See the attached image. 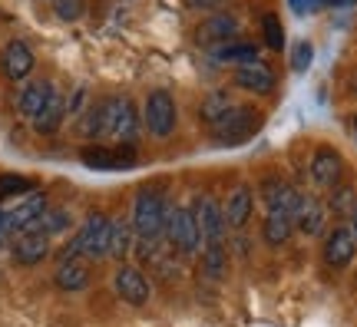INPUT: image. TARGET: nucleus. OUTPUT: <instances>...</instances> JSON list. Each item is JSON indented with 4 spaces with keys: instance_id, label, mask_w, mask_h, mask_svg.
<instances>
[{
    "instance_id": "f257e3e1",
    "label": "nucleus",
    "mask_w": 357,
    "mask_h": 327,
    "mask_svg": "<svg viewBox=\"0 0 357 327\" xmlns=\"http://www.w3.org/2000/svg\"><path fill=\"white\" fill-rule=\"evenodd\" d=\"M83 132L93 139H109L113 146H136L139 136V116L129 96H106L86 116H83Z\"/></svg>"
},
{
    "instance_id": "f03ea898",
    "label": "nucleus",
    "mask_w": 357,
    "mask_h": 327,
    "mask_svg": "<svg viewBox=\"0 0 357 327\" xmlns=\"http://www.w3.org/2000/svg\"><path fill=\"white\" fill-rule=\"evenodd\" d=\"M166 212H169V199L162 192L142 189L136 195V201H132V218H129L136 238H149V241L162 238V231H166Z\"/></svg>"
},
{
    "instance_id": "7ed1b4c3",
    "label": "nucleus",
    "mask_w": 357,
    "mask_h": 327,
    "mask_svg": "<svg viewBox=\"0 0 357 327\" xmlns=\"http://www.w3.org/2000/svg\"><path fill=\"white\" fill-rule=\"evenodd\" d=\"M109 231H113V218H106L102 212H93L83 222V228L73 235V241L63 248V258H86V261L106 258L109 254Z\"/></svg>"
},
{
    "instance_id": "20e7f679",
    "label": "nucleus",
    "mask_w": 357,
    "mask_h": 327,
    "mask_svg": "<svg viewBox=\"0 0 357 327\" xmlns=\"http://www.w3.org/2000/svg\"><path fill=\"white\" fill-rule=\"evenodd\" d=\"M162 238H166L169 248H172L176 254H182V258L199 254V248H202V235H199V225H195L192 208H185V205H172V201H169L166 231H162Z\"/></svg>"
},
{
    "instance_id": "39448f33",
    "label": "nucleus",
    "mask_w": 357,
    "mask_h": 327,
    "mask_svg": "<svg viewBox=\"0 0 357 327\" xmlns=\"http://www.w3.org/2000/svg\"><path fill=\"white\" fill-rule=\"evenodd\" d=\"M261 126V109L255 106H231L229 113L212 126V136L222 142V146H235V142H245L252 139Z\"/></svg>"
},
{
    "instance_id": "423d86ee",
    "label": "nucleus",
    "mask_w": 357,
    "mask_h": 327,
    "mask_svg": "<svg viewBox=\"0 0 357 327\" xmlns=\"http://www.w3.org/2000/svg\"><path fill=\"white\" fill-rule=\"evenodd\" d=\"M142 123H146V129H149L155 139L172 136V129H176V123H178V109H176V100H172L169 89H153V93L146 96Z\"/></svg>"
},
{
    "instance_id": "0eeeda50",
    "label": "nucleus",
    "mask_w": 357,
    "mask_h": 327,
    "mask_svg": "<svg viewBox=\"0 0 357 327\" xmlns=\"http://www.w3.org/2000/svg\"><path fill=\"white\" fill-rule=\"evenodd\" d=\"M192 215H195L202 245H225V231H229L225 228V215H222V205L212 195H199V199L192 201Z\"/></svg>"
},
{
    "instance_id": "6e6552de",
    "label": "nucleus",
    "mask_w": 357,
    "mask_h": 327,
    "mask_svg": "<svg viewBox=\"0 0 357 327\" xmlns=\"http://www.w3.org/2000/svg\"><path fill=\"white\" fill-rule=\"evenodd\" d=\"M113 288H116V294L126 304H132V307H142V304H149V298H153L149 277L142 275V268H136V264H119V268H116Z\"/></svg>"
},
{
    "instance_id": "1a4fd4ad",
    "label": "nucleus",
    "mask_w": 357,
    "mask_h": 327,
    "mask_svg": "<svg viewBox=\"0 0 357 327\" xmlns=\"http://www.w3.org/2000/svg\"><path fill=\"white\" fill-rule=\"evenodd\" d=\"M354 254H357L354 231L347 225H334L328 231V238H324V264L334 268V271H341V268H347V264L354 261Z\"/></svg>"
},
{
    "instance_id": "9d476101",
    "label": "nucleus",
    "mask_w": 357,
    "mask_h": 327,
    "mask_svg": "<svg viewBox=\"0 0 357 327\" xmlns=\"http://www.w3.org/2000/svg\"><path fill=\"white\" fill-rule=\"evenodd\" d=\"M79 159L89 169H102L106 172V169H129L136 162V152H132V146H86L79 152Z\"/></svg>"
},
{
    "instance_id": "9b49d317",
    "label": "nucleus",
    "mask_w": 357,
    "mask_h": 327,
    "mask_svg": "<svg viewBox=\"0 0 357 327\" xmlns=\"http://www.w3.org/2000/svg\"><path fill=\"white\" fill-rule=\"evenodd\" d=\"M43 208H47V195H43V192L20 195V201H17L10 212L3 215V228H7V231H13V235H20V231H26V228H30L40 215H43Z\"/></svg>"
},
{
    "instance_id": "f8f14e48",
    "label": "nucleus",
    "mask_w": 357,
    "mask_h": 327,
    "mask_svg": "<svg viewBox=\"0 0 357 327\" xmlns=\"http://www.w3.org/2000/svg\"><path fill=\"white\" fill-rule=\"evenodd\" d=\"M238 33V20L231 17V13H212V17H205L202 24L195 26V40L202 43V47H225L231 43V37Z\"/></svg>"
},
{
    "instance_id": "ddd939ff",
    "label": "nucleus",
    "mask_w": 357,
    "mask_h": 327,
    "mask_svg": "<svg viewBox=\"0 0 357 327\" xmlns=\"http://www.w3.org/2000/svg\"><path fill=\"white\" fill-rule=\"evenodd\" d=\"M341 172H344V159L341 152L331 149V146H321L311 155V178L318 182L321 189H334L341 182Z\"/></svg>"
},
{
    "instance_id": "4468645a",
    "label": "nucleus",
    "mask_w": 357,
    "mask_h": 327,
    "mask_svg": "<svg viewBox=\"0 0 357 327\" xmlns=\"http://www.w3.org/2000/svg\"><path fill=\"white\" fill-rule=\"evenodd\" d=\"M33 50L26 47L24 40H10L7 47H3V53H0V70H3V76L7 79H26V76L33 73Z\"/></svg>"
},
{
    "instance_id": "2eb2a0df",
    "label": "nucleus",
    "mask_w": 357,
    "mask_h": 327,
    "mask_svg": "<svg viewBox=\"0 0 357 327\" xmlns=\"http://www.w3.org/2000/svg\"><path fill=\"white\" fill-rule=\"evenodd\" d=\"M294 228H301L307 238L321 235V231L328 228V205L318 201L314 195H305V192H301V201H298V208H294Z\"/></svg>"
},
{
    "instance_id": "dca6fc26",
    "label": "nucleus",
    "mask_w": 357,
    "mask_h": 327,
    "mask_svg": "<svg viewBox=\"0 0 357 327\" xmlns=\"http://www.w3.org/2000/svg\"><path fill=\"white\" fill-rule=\"evenodd\" d=\"M235 86L265 96V93L275 89V73L261 60H248V63H238V70H235Z\"/></svg>"
},
{
    "instance_id": "f3484780",
    "label": "nucleus",
    "mask_w": 357,
    "mask_h": 327,
    "mask_svg": "<svg viewBox=\"0 0 357 327\" xmlns=\"http://www.w3.org/2000/svg\"><path fill=\"white\" fill-rule=\"evenodd\" d=\"M252 208H255V195L248 185H238V189L229 195V201L222 205V215H225V228L231 231H242L252 218Z\"/></svg>"
},
{
    "instance_id": "a211bd4d",
    "label": "nucleus",
    "mask_w": 357,
    "mask_h": 327,
    "mask_svg": "<svg viewBox=\"0 0 357 327\" xmlns=\"http://www.w3.org/2000/svg\"><path fill=\"white\" fill-rule=\"evenodd\" d=\"M47 254H50V238L40 235V231H24V235H17V241H13V261L24 264V268L40 264Z\"/></svg>"
},
{
    "instance_id": "6ab92c4d",
    "label": "nucleus",
    "mask_w": 357,
    "mask_h": 327,
    "mask_svg": "<svg viewBox=\"0 0 357 327\" xmlns=\"http://www.w3.org/2000/svg\"><path fill=\"white\" fill-rule=\"evenodd\" d=\"M261 201L268 205V212H271V208H281V212H288L294 218V208H298V201H301V192L291 189L284 178H265V182H261Z\"/></svg>"
},
{
    "instance_id": "aec40b11",
    "label": "nucleus",
    "mask_w": 357,
    "mask_h": 327,
    "mask_svg": "<svg viewBox=\"0 0 357 327\" xmlns=\"http://www.w3.org/2000/svg\"><path fill=\"white\" fill-rule=\"evenodd\" d=\"M53 281H56V288H60V291H83L89 284V264H86V258H60Z\"/></svg>"
},
{
    "instance_id": "412c9836",
    "label": "nucleus",
    "mask_w": 357,
    "mask_h": 327,
    "mask_svg": "<svg viewBox=\"0 0 357 327\" xmlns=\"http://www.w3.org/2000/svg\"><path fill=\"white\" fill-rule=\"evenodd\" d=\"M63 119H66V96L60 93V89H53L50 100H47V106H43V109H40L30 123H33V129H37V132L50 136V132H56V129L63 126Z\"/></svg>"
},
{
    "instance_id": "4be33fe9",
    "label": "nucleus",
    "mask_w": 357,
    "mask_h": 327,
    "mask_svg": "<svg viewBox=\"0 0 357 327\" xmlns=\"http://www.w3.org/2000/svg\"><path fill=\"white\" fill-rule=\"evenodd\" d=\"M50 93H53V83H47V79H33V83H26V86L20 89V96H17V109H20V116L33 119V116L47 106Z\"/></svg>"
},
{
    "instance_id": "5701e85b",
    "label": "nucleus",
    "mask_w": 357,
    "mask_h": 327,
    "mask_svg": "<svg viewBox=\"0 0 357 327\" xmlns=\"http://www.w3.org/2000/svg\"><path fill=\"white\" fill-rule=\"evenodd\" d=\"M294 231V218L288 212H281V208H271L265 218V225H261V238H265L268 248H281L284 241L291 238Z\"/></svg>"
},
{
    "instance_id": "b1692460",
    "label": "nucleus",
    "mask_w": 357,
    "mask_h": 327,
    "mask_svg": "<svg viewBox=\"0 0 357 327\" xmlns=\"http://www.w3.org/2000/svg\"><path fill=\"white\" fill-rule=\"evenodd\" d=\"M231 106H235V100H231L229 89H215V93H208V96L202 100V106H199V119H202L205 126H215Z\"/></svg>"
},
{
    "instance_id": "393cba45",
    "label": "nucleus",
    "mask_w": 357,
    "mask_h": 327,
    "mask_svg": "<svg viewBox=\"0 0 357 327\" xmlns=\"http://www.w3.org/2000/svg\"><path fill=\"white\" fill-rule=\"evenodd\" d=\"M66 228H70V212H66V208H43V215H40L26 231H40V235L53 238V235H60ZM20 235H24V231H20Z\"/></svg>"
},
{
    "instance_id": "a878e982",
    "label": "nucleus",
    "mask_w": 357,
    "mask_h": 327,
    "mask_svg": "<svg viewBox=\"0 0 357 327\" xmlns=\"http://www.w3.org/2000/svg\"><path fill=\"white\" fill-rule=\"evenodd\" d=\"M132 225H126V222H119V218H113V231H109V254L106 258H116V261H123L129 252H132Z\"/></svg>"
},
{
    "instance_id": "bb28decb",
    "label": "nucleus",
    "mask_w": 357,
    "mask_h": 327,
    "mask_svg": "<svg viewBox=\"0 0 357 327\" xmlns=\"http://www.w3.org/2000/svg\"><path fill=\"white\" fill-rule=\"evenodd\" d=\"M225 268H229V252H225V245H202V271L212 281L225 275Z\"/></svg>"
},
{
    "instance_id": "cd10ccee",
    "label": "nucleus",
    "mask_w": 357,
    "mask_h": 327,
    "mask_svg": "<svg viewBox=\"0 0 357 327\" xmlns=\"http://www.w3.org/2000/svg\"><path fill=\"white\" fill-rule=\"evenodd\" d=\"M215 60L222 63H248V60H258V50L252 43H225L215 50Z\"/></svg>"
},
{
    "instance_id": "c85d7f7f",
    "label": "nucleus",
    "mask_w": 357,
    "mask_h": 327,
    "mask_svg": "<svg viewBox=\"0 0 357 327\" xmlns=\"http://www.w3.org/2000/svg\"><path fill=\"white\" fill-rule=\"evenodd\" d=\"M33 192V182L26 176H13V172H7V176H0V199H20V195H30Z\"/></svg>"
},
{
    "instance_id": "c756f323",
    "label": "nucleus",
    "mask_w": 357,
    "mask_h": 327,
    "mask_svg": "<svg viewBox=\"0 0 357 327\" xmlns=\"http://www.w3.org/2000/svg\"><path fill=\"white\" fill-rule=\"evenodd\" d=\"M261 30H265V43L271 50H281L284 47V26L275 13H265V20H261Z\"/></svg>"
},
{
    "instance_id": "7c9ffc66",
    "label": "nucleus",
    "mask_w": 357,
    "mask_h": 327,
    "mask_svg": "<svg viewBox=\"0 0 357 327\" xmlns=\"http://www.w3.org/2000/svg\"><path fill=\"white\" fill-rule=\"evenodd\" d=\"M83 7H86L83 0H53V10H56V17H60V20H66V24H70V20H79V17H83Z\"/></svg>"
},
{
    "instance_id": "2f4dec72",
    "label": "nucleus",
    "mask_w": 357,
    "mask_h": 327,
    "mask_svg": "<svg viewBox=\"0 0 357 327\" xmlns=\"http://www.w3.org/2000/svg\"><path fill=\"white\" fill-rule=\"evenodd\" d=\"M354 189L351 185H341V189H334V195H331V212L334 215H344V212H351L354 208Z\"/></svg>"
},
{
    "instance_id": "473e14b6",
    "label": "nucleus",
    "mask_w": 357,
    "mask_h": 327,
    "mask_svg": "<svg viewBox=\"0 0 357 327\" xmlns=\"http://www.w3.org/2000/svg\"><path fill=\"white\" fill-rule=\"evenodd\" d=\"M311 56H314L311 43H305V40H301V43L291 50V70H294V73H305L307 66H311Z\"/></svg>"
},
{
    "instance_id": "72a5a7b5",
    "label": "nucleus",
    "mask_w": 357,
    "mask_h": 327,
    "mask_svg": "<svg viewBox=\"0 0 357 327\" xmlns=\"http://www.w3.org/2000/svg\"><path fill=\"white\" fill-rule=\"evenodd\" d=\"M288 7L294 13H314L321 7V0H288Z\"/></svg>"
},
{
    "instance_id": "f704fd0d",
    "label": "nucleus",
    "mask_w": 357,
    "mask_h": 327,
    "mask_svg": "<svg viewBox=\"0 0 357 327\" xmlns=\"http://www.w3.org/2000/svg\"><path fill=\"white\" fill-rule=\"evenodd\" d=\"M215 3H222V0H185V7H192V10H202V7H215Z\"/></svg>"
},
{
    "instance_id": "c9c22d12",
    "label": "nucleus",
    "mask_w": 357,
    "mask_h": 327,
    "mask_svg": "<svg viewBox=\"0 0 357 327\" xmlns=\"http://www.w3.org/2000/svg\"><path fill=\"white\" fill-rule=\"evenodd\" d=\"M357 0H321V7H354Z\"/></svg>"
},
{
    "instance_id": "e433bc0d",
    "label": "nucleus",
    "mask_w": 357,
    "mask_h": 327,
    "mask_svg": "<svg viewBox=\"0 0 357 327\" xmlns=\"http://www.w3.org/2000/svg\"><path fill=\"white\" fill-rule=\"evenodd\" d=\"M351 231H354V238H357V201H354V208H351Z\"/></svg>"
},
{
    "instance_id": "4c0bfd02",
    "label": "nucleus",
    "mask_w": 357,
    "mask_h": 327,
    "mask_svg": "<svg viewBox=\"0 0 357 327\" xmlns=\"http://www.w3.org/2000/svg\"><path fill=\"white\" fill-rule=\"evenodd\" d=\"M0 228H3V212H0Z\"/></svg>"
},
{
    "instance_id": "58836bf2",
    "label": "nucleus",
    "mask_w": 357,
    "mask_h": 327,
    "mask_svg": "<svg viewBox=\"0 0 357 327\" xmlns=\"http://www.w3.org/2000/svg\"><path fill=\"white\" fill-rule=\"evenodd\" d=\"M354 126H357V123H354Z\"/></svg>"
}]
</instances>
